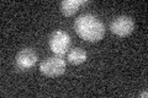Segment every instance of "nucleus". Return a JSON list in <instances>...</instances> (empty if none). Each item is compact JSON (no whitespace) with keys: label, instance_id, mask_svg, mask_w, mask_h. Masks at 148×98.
Returning a JSON list of instances; mask_svg holds the SVG:
<instances>
[{"label":"nucleus","instance_id":"nucleus-1","mask_svg":"<svg viewBox=\"0 0 148 98\" xmlns=\"http://www.w3.org/2000/svg\"><path fill=\"white\" fill-rule=\"evenodd\" d=\"M77 34L86 42H99L105 36V26L96 16L84 14L74 21Z\"/></svg>","mask_w":148,"mask_h":98},{"label":"nucleus","instance_id":"nucleus-2","mask_svg":"<svg viewBox=\"0 0 148 98\" xmlns=\"http://www.w3.org/2000/svg\"><path fill=\"white\" fill-rule=\"evenodd\" d=\"M48 44H49L51 50L56 55L62 57V55L68 53L69 48H71V44H72V39H71V36L67 32L58 30V31H54L51 34Z\"/></svg>","mask_w":148,"mask_h":98},{"label":"nucleus","instance_id":"nucleus-3","mask_svg":"<svg viewBox=\"0 0 148 98\" xmlns=\"http://www.w3.org/2000/svg\"><path fill=\"white\" fill-rule=\"evenodd\" d=\"M67 64L61 57H49L45 59L40 65V71L47 77H57L66 72Z\"/></svg>","mask_w":148,"mask_h":98},{"label":"nucleus","instance_id":"nucleus-4","mask_svg":"<svg viewBox=\"0 0 148 98\" xmlns=\"http://www.w3.org/2000/svg\"><path fill=\"white\" fill-rule=\"evenodd\" d=\"M110 30L119 37H126L135 30V21L130 16H119L111 22Z\"/></svg>","mask_w":148,"mask_h":98},{"label":"nucleus","instance_id":"nucleus-5","mask_svg":"<svg viewBox=\"0 0 148 98\" xmlns=\"http://www.w3.org/2000/svg\"><path fill=\"white\" fill-rule=\"evenodd\" d=\"M38 60V55L31 48L21 49L15 57V65L18 70L26 71V70L32 69Z\"/></svg>","mask_w":148,"mask_h":98},{"label":"nucleus","instance_id":"nucleus-6","mask_svg":"<svg viewBox=\"0 0 148 98\" xmlns=\"http://www.w3.org/2000/svg\"><path fill=\"white\" fill-rule=\"evenodd\" d=\"M84 4V0H64L61 3V12L64 16H73Z\"/></svg>","mask_w":148,"mask_h":98},{"label":"nucleus","instance_id":"nucleus-7","mask_svg":"<svg viewBox=\"0 0 148 98\" xmlns=\"http://www.w3.org/2000/svg\"><path fill=\"white\" fill-rule=\"evenodd\" d=\"M88 58V54L84 49L82 48H73L68 52V55H67V59L68 62L71 63L72 65H79V64H83L86 60Z\"/></svg>","mask_w":148,"mask_h":98},{"label":"nucleus","instance_id":"nucleus-8","mask_svg":"<svg viewBox=\"0 0 148 98\" xmlns=\"http://www.w3.org/2000/svg\"><path fill=\"white\" fill-rule=\"evenodd\" d=\"M147 96H148L147 92H142V93H141V97H147Z\"/></svg>","mask_w":148,"mask_h":98}]
</instances>
